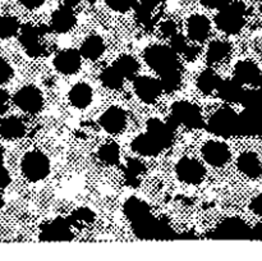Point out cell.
Listing matches in <instances>:
<instances>
[{"instance_id":"6da1fadb","label":"cell","mask_w":262,"mask_h":261,"mask_svg":"<svg viewBox=\"0 0 262 261\" xmlns=\"http://www.w3.org/2000/svg\"><path fill=\"white\" fill-rule=\"evenodd\" d=\"M246 5L242 2H233L220 9L215 17L217 28L228 35H235L246 23Z\"/></svg>"},{"instance_id":"7a4b0ae2","label":"cell","mask_w":262,"mask_h":261,"mask_svg":"<svg viewBox=\"0 0 262 261\" xmlns=\"http://www.w3.org/2000/svg\"><path fill=\"white\" fill-rule=\"evenodd\" d=\"M145 60L148 67L158 72L159 74L165 73L171 69L179 68V61L177 53L169 46L154 45L146 49Z\"/></svg>"},{"instance_id":"3957f363","label":"cell","mask_w":262,"mask_h":261,"mask_svg":"<svg viewBox=\"0 0 262 261\" xmlns=\"http://www.w3.org/2000/svg\"><path fill=\"white\" fill-rule=\"evenodd\" d=\"M238 114L230 106H223L212 114L207 122V129L219 137H232L237 136Z\"/></svg>"},{"instance_id":"277c9868","label":"cell","mask_w":262,"mask_h":261,"mask_svg":"<svg viewBox=\"0 0 262 261\" xmlns=\"http://www.w3.org/2000/svg\"><path fill=\"white\" fill-rule=\"evenodd\" d=\"M20 168L28 181L38 182L48 177L50 171V161L41 151H30L23 156Z\"/></svg>"},{"instance_id":"5b68a950","label":"cell","mask_w":262,"mask_h":261,"mask_svg":"<svg viewBox=\"0 0 262 261\" xmlns=\"http://www.w3.org/2000/svg\"><path fill=\"white\" fill-rule=\"evenodd\" d=\"M48 32L46 26L23 25L19 28V42L26 54L31 58H37L45 53V45L41 42V37Z\"/></svg>"},{"instance_id":"8992f818","label":"cell","mask_w":262,"mask_h":261,"mask_svg":"<svg viewBox=\"0 0 262 261\" xmlns=\"http://www.w3.org/2000/svg\"><path fill=\"white\" fill-rule=\"evenodd\" d=\"M209 237L215 240H251L252 228L239 217H228L212 230Z\"/></svg>"},{"instance_id":"52a82bcc","label":"cell","mask_w":262,"mask_h":261,"mask_svg":"<svg viewBox=\"0 0 262 261\" xmlns=\"http://www.w3.org/2000/svg\"><path fill=\"white\" fill-rule=\"evenodd\" d=\"M171 117L179 125L183 124L192 129H200L205 125L199 106L188 101H178L171 107Z\"/></svg>"},{"instance_id":"ba28073f","label":"cell","mask_w":262,"mask_h":261,"mask_svg":"<svg viewBox=\"0 0 262 261\" xmlns=\"http://www.w3.org/2000/svg\"><path fill=\"white\" fill-rule=\"evenodd\" d=\"M74 238L72 232V225L68 220L63 217L49 222L42 225L40 233V240L46 242H61V241H71Z\"/></svg>"},{"instance_id":"9c48e42d","label":"cell","mask_w":262,"mask_h":261,"mask_svg":"<svg viewBox=\"0 0 262 261\" xmlns=\"http://www.w3.org/2000/svg\"><path fill=\"white\" fill-rule=\"evenodd\" d=\"M13 101L23 112L36 114L42 109L43 99L41 92L33 86H25L15 92Z\"/></svg>"},{"instance_id":"30bf717a","label":"cell","mask_w":262,"mask_h":261,"mask_svg":"<svg viewBox=\"0 0 262 261\" xmlns=\"http://www.w3.org/2000/svg\"><path fill=\"white\" fill-rule=\"evenodd\" d=\"M177 176L181 181L188 184H197L204 179L205 168L199 160L191 158H183L176 165Z\"/></svg>"},{"instance_id":"8fae6325","label":"cell","mask_w":262,"mask_h":261,"mask_svg":"<svg viewBox=\"0 0 262 261\" xmlns=\"http://www.w3.org/2000/svg\"><path fill=\"white\" fill-rule=\"evenodd\" d=\"M133 89H135L138 99H141L146 104L155 102L160 96L161 91H163L159 79L151 78V77L147 76L136 77L133 79Z\"/></svg>"},{"instance_id":"7c38bea8","label":"cell","mask_w":262,"mask_h":261,"mask_svg":"<svg viewBox=\"0 0 262 261\" xmlns=\"http://www.w3.org/2000/svg\"><path fill=\"white\" fill-rule=\"evenodd\" d=\"M204 159L212 166H223L229 161L230 150L222 141H207L202 147Z\"/></svg>"},{"instance_id":"4fadbf2b","label":"cell","mask_w":262,"mask_h":261,"mask_svg":"<svg viewBox=\"0 0 262 261\" xmlns=\"http://www.w3.org/2000/svg\"><path fill=\"white\" fill-rule=\"evenodd\" d=\"M82 55L76 49H66L56 53L53 64L58 72L63 74H73L81 67Z\"/></svg>"},{"instance_id":"5bb4252c","label":"cell","mask_w":262,"mask_h":261,"mask_svg":"<svg viewBox=\"0 0 262 261\" xmlns=\"http://www.w3.org/2000/svg\"><path fill=\"white\" fill-rule=\"evenodd\" d=\"M262 133V114L245 109L238 114L237 135L257 136Z\"/></svg>"},{"instance_id":"9a60e30c","label":"cell","mask_w":262,"mask_h":261,"mask_svg":"<svg viewBox=\"0 0 262 261\" xmlns=\"http://www.w3.org/2000/svg\"><path fill=\"white\" fill-rule=\"evenodd\" d=\"M100 124L106 132L112 135L120 133L127 125V114L118 106H112L105 110L100 117Z\"/></svg>"},{"instance_id":"2e32d148","label":"cell","mask_w":262,"mask_h":261,"mask_svg":"<svg viewBox=\"0 0 262 261\" xmlns=\"http://www.w3.org/2000/svg\"><path fill=\"white\" fill-rule=\"evenodd\" d=\"M234 77L242 84L262 86V73L255 63L242 60L234 68Z\"/></svg>"},{"instance_id":"e0dca14e","label":"cell","mask_w":262,"mask_h":261,"mask_svg":"<svg viewBox=\"0 0 262 261\" xmlns=\"http://www.w3.org/2000/svg\"><path fill=\"white\" fill-rule=\"evenodd\" d=\"M174 130L168 123L161 122L160 119H148L147 122V130L146 132L150 136H152L163 148L170 147L171 143L174 142Z\"/></svg>"},{"instance_id":"ac0fdd59","label":"cell","mask_w":262,"mask_h":261,"mask_svg":"<svg viewBox=\"0 0 262 261\" xmlns=\"http://www.w3.org/2000/svg\"><path fill=\"white\" fill-rule=\"evenodd\" d=\"M76 25V17H74L73 8L63 5L58 8L51 15V28L55 32L66 33L71 31Z\"/></svg>"},{"instance_id":"d6986e66","label":"cell","mask_w":262,"mask_h":261,"mask_svg":"<svg viewBox=\"0 0 262 261\" xmlns=\"http://www.w3.org/2000/svg\"><path fill=\"white\" fill-rule=\"evenodd\" d=\"M210 30H211V25L207 17L202 14H194L187 22V32H188V37L191 40L197 41V42H202L209 36Z\"/></svg>"},{"instance_id":"ffe728a7","label":"cell","mask_w":262,"mask_h":261,"mask_svg":"<svg viewBox=\"0 0 262 261\" xmlns=\"http://www.w3.org/2000/svg\"><path fill=\"white\" fill-rule=\"evenodd\" d=\"M133 151L142 156H156L164 150L160 143L147 132L137 136L132 142Z\"/></svg>"},{"instance_id":"44dd1931","label":"cell","mask_w":262,"mask_h":261,"mask_svg":"<svg viewBox=\"0 0 262 261\" xmlns=\"http://www.w3.org/2000/svg\"><path fill=\"white\" fill-rule=\"evenodd\" d=\"M217 95L220 99H223L227 102H241L243 96V84L235 78L233 79H225V81L220 82L219 87H217Z\"/></svg>"},{"instance_id":"7402d4cb","label":"cell","mask_w":262,"mask_h":261,"mask_svg":"<svg viewBox=\"0 0 262 261\" xmlns=\"http://www.w3.org/2000/svg\"><path fill=\"white\" fill-rule=\"evenodd\" d=\"M237 166L245 176L250 178H257L262 174L261 161L255 153H243L238 158Z\"/></svg>"},{"instance_id":"603a6c76","label":"cell","mask_w":262,"mask_h":261,"mask_svg":"<svg viewBox=\"0 0 262 261\" xmlns=\"http://www.w3.org/2000/svg\"><path fill=\"white\" fill-rule=\"evenodd\" d=\"M26 133V125L19 118L7 117L0 120V136L5 140L20 138Z\"/></svg>"},{"instance_id":"cb8c5ba5","label":"cell","mask_w":262,"mask_h":261,"mask_svg":"<svg viewBox=\"0 0 262 261\" xmlns=\"http://www.w3.org/2000/svg\"><path fill=\"white\" fill-rule=\"evenodd\" d=\"M69 101L77 109H84L92 101V89L83 82L74 84L69 91Z\"/></svg>"},{"instance_id":"d4e9b609","label":"cell","mask_w":262,"mask_h":261,"mask_svg":"<svg viewBox=\"0 0 262 261\" xmlns=\"http://www.w3.org/2000/svg\"><path fill=\"white\" fill-rule=\"evenodd\" d=\"M105 44L100 36L91 35L82 42L79 48V53L83 58L90 59V60H96L104 54Z\"/></svg>"},{"instance_id":"484cf974","label":"cell","mask_w":262,"mask_h":261,"mask_svg":"<svg viewBox=\"0 0 262 261\" xmlns=\"http://www.w3.org/2000/svg\"><path fill=\"white\" fill-rule=\"evenodd\" d=\"M220 82H222V79H220L219 74L214 69L207 68L197 78V87L204 94H211L212 91H216Z\"/></svg>"},{"instance_id":"4316f807","label":"cell","mask_w":262,"mask_h":261,"mask_svg":"<svg viewBox=\"0 0 262 261\" xmlns=\"http://www.w3.org/2000/svg\"><path fill=\"white\" fill-rule=\"evenodd\" d=\"M114 67L124 77V79H135L137 77L138 69H140V64L132 55H122L120 58H118L114 63Z\"/></svg>"},{"instance_id":"83f0119b","label":"cell","mask_w":262,"mask_h":261,"mask_svg":"<svg viewBox=\"0 0 262 261\" xmlns=\"http://www.w3.org/2000/svg\"><path fill=\"white\" fill-rule=\"evenodd\" d=\"M230 44L227 41H212L207 48L206 59L209 64H215L227 58L230 53Z\"/></svg>"},{"instance_id":"f1b7e54d","label":"cell","mask_w":262,"mask_h":261,"mask_svg":"<svg viewBox=\"0 0 262 261\" xmlns=\"http://www.w3.org/2000/svg\"><path fill=\"white\" fill-rule=\"evenodd\" d=\"M148 212H151L148 205L145 201H142V200L137 199V197H130V199L125 201L124 214L127 215V217L130 222L148 214Z\"/></svg>"},{"instance_id":"f546056e","label":"cell","mask_w":262,"mask_h":261,"mask_svg":"<svg viewBox=\"0 0 262 261\" xmlns=\"http://www.w3.org/2000/svg\"><path fill=\"white\" fill-rule=\"evenodd\" d=\"M100 79H101V83L110 90L122 89L123 82H124V77L118 72L114 66L105 68L100 74Z\"/></svg>"},{"instance_id":"4dcf8cb0","label":"cell","mask_w":262,"mask_h":261,"mask_svg":"<svg viewBox=\"0 0 262 261\" xmlns=\"http://www.w3.org/2000/svg\"><path fill=\"white\" fill-rule=\"evenodd\" d=\"M156 7L154 5L147 4L145 2L136 3V5L133 7L136 13V18L140 23H142L143 26L148 27V26L154 25L155 20L158 19V15H154V10H155Z\"/></svg>"},{"instance_id":"1f68e13d","label":"cell","mask_w":262,"mask_h":261,"mask_svg":"<svg viewBox=\"0 0 262 261\" xmlns=\"http://www.w3.org/2000/svg\"><path fill=\"white\" fill-rule=\"evenodd\" d=\"M145 171L146 166L142 161H140L138 159H128L127 165H125V179H127L130 186H138V183H140L138 178Z\"/></svg>"},{"instance_id":"d6a6232c","label":"cell","mask_w":262,"mask_h":261,"mask_svg":"<svg viewBox=\"0 0 262 261\" xmlns=\"http://www.w3.org/2000/svg\"><path fill=\"white\" fill-rule=\"evenodd\" d=\"M241 104L245 109L262 114V91L261 90H245Z\"/></svg>"},{"instance_id":"836d02e7","label":"cell","mask_w":262,"mask_h":261,"mask_svg":"<svg viewBox=\"0 0 262 261\" xmlns=\"http://www.w3.org/2000/svg\"><path fill=\"white\" fill-rule=\"evenodd\" d=\"M97 156H99V159L102 163L109 164V165H115V164L119 163V146L114 142L105 143V145H102L101 147L99 148Z\"/></svg>"},{"instance_id":"e575fe53","label":"cell","mask_w":262,"mask_h":261,"mask_svg":"<svg viewBox=\"0 0 262 261\" xmlns=\"http://www.w3.org/2000/svg\"><path fill=\"white\" fill-rule=\"evenodd\" d=\"M159 76H160L159 82H160L163 91H166V92L176 91V90L179 87V84H181L182 78H181V69L179 68L171 69V71L165 72V73H161L159 74Z\"/></svg>"},{"instance_id":"d590c367","label":"cell","mask_w":262,"mask_h":261,"mask_svg":"<svg viewBox=\"0 0 262 261\" xmlns=\"http://www.w3.org/2000/svg\"><path fill=\"white\" fill-rule=\"evenodd\" d=\"M20 25L17 18L12 15H2L0 17V38H10L19 32Z\"/></svg>"},{"instance_id":"8d00e7d4","label":"cell","mask_w":262,"mask_h":261,"mask_svg":"<svg viewBox=\"0 0 262 261\" xmlns=\"http://www.w3.org/2000/svg\"><path fill=\"white\" fill-rule=\"evenodd\" d=\"M95 220V214L92 210L87 209V207H81V209H77L76 211L72 214V216L69 217L68 222L71 223V225H82V224H90Z\"/></svg>"},{"instance_id":"74e56055","label":"cell","mask_w":262,"mask_h":261,"mask_svg":"<svg viewBox=\"0 0 262 261\" xmlns=\"http://www.w3.org/2000/svg\"><path fill=\"white\" fill-rule=\"evenodd\" d=\"M105 3H106L107 7L112 8L115 12L124 13L129 9H133L137 2L136 0H105Z\"/></svg>"},{"instance_id":"f35d334b","label":"cell","mask_w":262,"mask_h":261,"mask_svg":"<svg viewBox=\"0 0 262 261\" xmlns=\"http://www.w3.org/2000/svg\"><path fill=\"white\" fill-rule=\"evenodd\" d=\"M188 42H187L186 37L181 33H176L170 37V48L176 51L177 54H183L186 51Z\"/></svg>"},{"instance_id":"ab89813d","label":"cell","mask_w":262,"mask_h":261,"mask_svg":"<svg viewBox=\"0 0 262 261\" xmlns=\"http://www.w3.org/2000/svg\"><path fill=\"white\" fill-rule=\"evenodd\" d=\"M13 76V69L5 59L0 56V83H5Z\"/></svg>"},{"instance_id":"60d3db41","label":"cell","mask_w":262,"mask_h":261,"mask_svg":"<svg viewBox=\"0 0 262 261\" xmlns=\"http://www.w3.org/2000/svg\"><path fill=\"white\" fill-rule=\"evenodd\" d=\"M161 33H163L165 37H171L173 35L177 33V26L173 20H165L164 23H161Z\"/></svg>"},{"instance_id":"b9f144b4","label":"cell","mask_w":262,"mask_h":261,"mask_svg":"<svg viewBox=\"0 0 262 261\" xmlns=\"http://www.w3.org/2000/svg\"><path fill=\"white\" fill-rule=\"evenodd\" d=\"M202 4L207 8H212V9H222L227 4H229L230 0H201Z\"/></svg>"},{"instance_id":"7bdbcfd3","label":"cell","mask_w":262,"mask_h":261,"mask_svg":"<svg viewBox=\"0 0 262 261\" xmlns=\"http://www.w3.org/2000/svg\"><path fill=\"white\" fill-rule=\"evenodd\" d=\"M10 183V174L4 166V164H0V189L8 187Z\"/></svg>"},{"instance_id":"ee69618b","label":"cell","mask_w":262,"mask_h":261,"mask_svg":"<svg viewBox=\"0 0 262 261\" xmlns=\"http://www.w3.org/2000/svg\"><path fill=\"white\" fill-rule=\"evenodd\" d=\"M250 207L255 214L260 215L262 217V194H258V196H256L255 199L251 201Z\"/></svg>"},{"instance_id":"f6af8a7d","label":"cell","mask_w":262,"mask_h":261,"mask_svg":"<svg viewBox=\"0 0 262 261\" xmlns=\"http://www.w3.org/2000/svg\"><path fill=\"white\" fill-rule=\"evenodd\" d=\"M200 54V48L196 45H188L187 46L186 51L183 53V55L186 56L188 60H194L197 58V55Z\"/></svg>"},{"instance_id":"bcb514c9","label":"cell","mask_w":262,"mask_h":261,"mask_svg":"<svg viewBox=\"0 0 262 261\" xmlns=\"http://www.w3.org/2000/svg\"><path fill=\"white\" fill-rule=\"evenodd\" d=\"M23 7L28 8V9H36V8L41 7L45 0H18Z\"/></svg>"},{"instance_id":"7dc6e473","label":"cell","mask_w":262,"mask_h":261,"mask_svg":"<svg viewBox=\"0 0 262 261\" xmlns=\"http://www.w3.org/2000/svg\"><path fill=\"white\" fill-rule=\"evenodd\" d=\"M251 240H260L262 241V222L255 225V228H252V238Z\"/></svg>"},{"instance_id":"c3c4849f","label":"cell","mask_w":262,"mask_h":261,"mask_svg":"<svg viewBox=\"0 0 262 261\" xmlns=\"http://www.w3.org/2000/svg\"><path fill=\"white\" fill-rule=\"evenodd\" d=\"M8 100H9V94L5 90L0 89V107L4 106L8 102Z\"/></svg>"},{"instance_id":"681fc988","label":"cell","mask_w":262,"mask_h":261,"mask_svg":"<svg viewBox=\"0 0 262 261\" xmlns=\"http://www.w3.org/2000/svg\"><path fill=\"white\" fill-rule=\"evenodd\" d=\"M78 3H79V0H66V2H64V5H66V7H69V8H74L77 4H78Z\"/></svg>"},{"instance_id":"f907efd6","label":"cell","mask_w":262,"mask_h":261,"mask_svg":"<svg viewBox=\"0 0 262 261\" xmlns=\"http://www.w3.org/2000/svg\"><path fill=\"white\" fill-rule=\"evenodd\" d=\"M141 2H145V3H147V4L154 5V7H158V5L160 4L161 2H164V0H141Z\"/></svg>"},{"instance_id":"816d5d0a","label":"cell","mask_w":262,"mask_h":261,"mask_svg":"<svg viewBox=\"0 0 262 261\" xmlns=\"http://www.w3.org/2000/svg\"><path fill=\"white\" fill-rule=\"evenodd\" d=\"M3 161H4V151L0 147V164H3Z\"/></svg>"},{"instance_id":"f5cc1de1","label":"cell","mask_w":262,"mask_h":261,"mask_svg":"<svg viewBox=\"0 0 262 261\" xmlns=\"http://www.w3.org/2000/svg\"><path fill=\"white\" fill-rule=\"evenodd\" d=\"M3 205H4V199H3L2 193H0V209H2V207H3Z\"/></svg>"},{"instance_id":"db71d44e","label":"cell","mask_w":262,"mask_h":261,"mask_svg":"<svg viewBox=\"0 0 262 261\" xmlns=\"http://www.w3.org/2000/svg\"><path fill=\"white\" fill-rule=\"evenodd\" d=\"M260 10H261V13H262V4H261V7H260Z\"/></svg>"},{"instance_id":"11a10c76","label":"cell","mask_w":262,"mask_h":261,"mask_svg":"<svg viewBox=\"0 0 262 261\" xmlns=\"http://www.w3.org/2000/svg\"><path fill=\"white\" fill-rule=\"evenodd\" d=\"M261 91H262V89H261Z\"/></svg>"}]
</instances>
